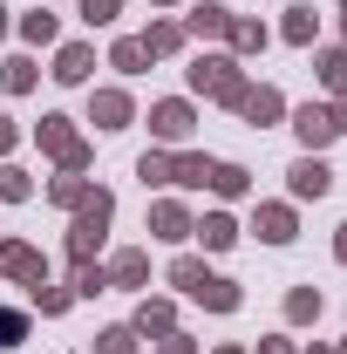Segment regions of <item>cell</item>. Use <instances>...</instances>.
<instances>
[{"label":"cell","instance_id":"7bdbcfd3","mask_svg":"<svg viewBox=\"0 0 347 354\" xmlns=\"http://www.w3.org/2000/svg\"><path fill=\"white\" fill-rule=\"evenodd\" d=\"M341 35H347V21H341Z\"/></svg>","mask_w":347,"mask_h":354},{"label":"cell","instance_id":"b9f144b4","mask_svg":"<svg viewBox=\"0 0 347 354\" xmlns=\"http://www.w3.org/2000/svg\"><path fill=\"white\" fill-rule=\"evenodd\" d=\"M218 354H238V348H218Z\"/></svg>","mask_w":347,"mask_h":354},{"label":"cell","instance_id":"603a6c76","mask_svg":"<svg viewBox=\"0 0 347 354\" xmlns=\"http://www.w3.org/2000/svg\"><path fill=\"white\" fill-rule=\"evenodd\" d=\"M286 320H320V293L313 286H293L286 293Z\"/></svg>","mask_w":347,"mask_h":354},{"label":"cell","instance_id":"7c38bea8","mask_svg":"<svg viewBox=\"0 0 347 354\" xmlns=\"http://www.w3.org/2000/svg\"><path fill=\"white\" fill-rule=\"evenodd\" d=\"M88 68H95V55H88L82 41H75V48H62V55H55V82H88Z\"/></svg>","mask_w":347,"mask_h":354},{"label":"cell","instance_id":"4dcf8cb0","mask_svg":"<svg viewBox=\"0 0 347 354\" xmlns=\"http://www.w3.org/2000/svg\"><path fill=\"white\" fill-rule=\"evenodd\" d=\"M116 7H123V0H82V21H88V28H109Z\"/></svg>","mask_w":347,"mask_h":354},{"label":"cell","instance_id":"52a82bcc","mask_svg":"<svg viewBox=\"0 0 347 354\" xmlns=\"http://www.w3.org/2000/svg\"><path fill=\"white\" fill-rule=\"evenodd\" d=\"M88 123H95V130H123V123H130V95H123V88H102V95L88 102Z\"/></svg>","mask_w":347,"mask_h":354},{"label":"cell","instance_id":"ac0fdd59","mask_svg":"<svg viewBox=\"0 0 347 354\" xmlns=\"http://www.w3.org/2000/svg\"><path fill=\"white\" fill-rule=\"evenodd\" d=\"M205 184H212L218 198H245V171H238V164H212V177H205Z\"/></svg>","mask_w":347,"mask_h":354},{"label":"cell","instance_id":"60d3db41","mask_svg":"<svg viewBox=\"0 0 347 354\" xmlns=\"http://www.w3.org/2000/svg\"><path fill=\"white\" fill-rule=\"evenodd\" d=\"M0 35H7V7H0Z\"/></svg>","mask_w":347,"mask_h":354},{"label":"cell","instance_id":"30bf717a","mask_svg":"<svg viewBox=\"0 0 347 354\" xmlns=\"http://www.w3.org/2000/svg\"><path fill=\"white\" fill-rule=\"evenodd\" d=\"M259 239L265 245H286L293 239V205H259Z\"/></svg>","mask_w":347,"mask_h":354},{"label":"cell","instance_id":"7402d4cb","mask_svg":"<svg viewBox=\"0 0 347 354\" xmlns=\"http://www.w3.org/2000/svg\"><path fill=\"white\" fill-rule=\"evenodd\" d=\"M225 35H232V48H238V55L265 48V28H259V21H238V14H232V28H225Z\"/></svg>","mask_w":347,"mask_h":354},{"label":"cell","instance_id":"d6986e66","mask_svg":"<svg viewBox=\"0 0 347 354\" xmlns=\"http://www.w3.org/2000/svg\"><path fill=\"white\" fill-rule=\"evenodd\" d=\"M198 239H205V245H212V252H225V245H232V239H238V225L225 218V212H212V218L198 225Z\"/></svg>","mask_w":347,"mask_h":354},{"label":"cell","instance_id":"6da1fadb","mask_svg":"<svg viewBox=\"0 0 347 354\" xmlns=\"http://www.w3.org/2000/svg\"><path fill=\"white\" fill-rule=\"evenodd\" d=\"M109 218H116V198H109V191H88V205L75 212V232H68V259H75V266L95 259V245H102Z\"/></svg>","mask_w":347,"mask_h":354},{"label":"cell","instance_id":"e0dca14e","mask_svg":"<svg viewBox=\"0 0 347 354\" xmlns=\"http://www.w3.org/2000/svg\"><path fill=\"white\" fill-rule=\"evenodd\" d=\"M313 35H320V14H313V7H293V14H286V41L306 48Z\"/></svg>","mask_w":347,"mask_h":354},{"label":"cell","instance_id":"484cf974","mask_svg":"<svg viewBox=\"0 0 347 354\" xmlns=\"http://www.w3.org/2000/svg\"><path fill=\"white\" fill-rule=\"evenodd\" d=\"M205 279H212V272H205V259H177V266H171V286H184V293H198Z\"/></svg>","mask_w":347,"mask_h":354},{"label":"cell","instance_id":"d6a6232c","mask_svg":"<svg viewBox=\"0 0 347 354\" xmlns=\"http://www.w3.org/2000/svg\"><path fill=\"white\" fill-rule=\"evenodd\" d=\"M68 300H75L68 286H48V293H41V286H35V307H41V313H62V307H68Z\"/></svg>","mask_w":347,"mask_h":354},{"label":"cell","instance_id":"2e32d148","mask_svg":"<svg viewBox=\"0 0 347 354\" xmlns=\"http://www.w3.org/2000/svg\"><path fill=\"white\" fill-rule=\"evenodd\" d=\"M184 28H191V35H225V28H232V7H218V0H212V7H198Z\"/></svg>","mask_w":347,"mask_h":354},{"label":"cell","instance_id":"ab89813d","mask_svg":"<svg viewBox=\"0 0 347 354\" xmlns=\"http://www.w3.org/2000/svg\"><path fill=\"white\" fill-rule=\"evenodd\" d=\"M259 354H293V348H286V341H265V348Z\"/></svg>","mask_w":347,"mask_h":354},{"label":"cell","instance_id":"ffe728a7","mask_svg":"<svg viewBox=\"0 0 347 354\" xmlns=\"http://www.w3.org/2000/svg\"><path fill=\"white\" fill-rule=\"evenodd\" d=\"M48 198H55V205H75V212H82V205H88V184L68 171V177H55V184H48Z\"/></svg>","mask_w":347,"mask_h":354},{"label":"cell","instance_id":"8992f818","mask_svg":"<svg viewBox=\"0 0 347 354\" xmlns=\"http://www.w3.org/2000/svg\"><path fill=\"white\" fill-rule=\"evenodd\" d=\"M0 272H14V279H35V286H41V252H35V245H21V239H7V245H0Z\"/></svg>","mask_w":347,"mask_h":354},{"label":"cell","instance_id":"d590c367","mask_svg":"<svg viewBox=\"0 0 347 354\" xmlns=\"http://www.w3.org/2000/svg\"><path fill=\"white\" fill-rule=\"evenodd\" d=\"M157 354H198V348H191L184 334H164V348H157Z\"/></svg>","mask_w":347,"mask_h":354},{"label":"cell","instance_id":"5b68a950","mask_svg":"<svg viewBox=\"0 0 347 354\" xmlns=\"http://www.w3.org/2000/svg\"><path fill=\"white\" fill-rule=\"evenodd\" d=\"M293 130H300V143L306 150H320V143H334V116H327V109H320V102H306V109H293Z\"/></svg>","mask_w":347,"mask_h":354},{"label":"cell","instance_id":"3957f363","mask_svg":"<svg viewBox=\"0 0 347 354\" xmlns=\"http://www.w3.org/2000/svg\"><path fill=\"white\" fill-rule=\"evenodd\" d=\"M41 150L62 157V171H82V164H88V143L68 130V116H41Z\"/></svg>","mask_w":347,"mask_h":354},{"label":"cell","instance_id":"f6af8a7d","mask_svg":"<svg viewBox=\"0 0 347 354\" xmlns=\"http://www.w3.org/2000/svg\"><path fill=\"white\" fill-rule=\"evenodd\" d=\"M164 7H171V0H164Z\"/></svg>","mask_w":347,"mask_h":354},{"label":"cell","instance_id":"f35d334b","mask_svg":"<svg viewBox=\"0 0 347 354\" xmlns=\"http://www.w3.org/2000/svg\"><path fill=\"white\" fill-rule=\"evenodd\" d=\"M334 259H341V266H347V225H341V239H334Z\"/></svg>","mask_w":347,"mask_h":354},{"label":"cell","instance_id":"9c48e42d","mask_svg":"<svg viewBox=\"0 0 347 354\" xmlns=\"http://www.w3.org/2000/svg\"><path fill=\"white\" fill-rule=\"evenodd\" d=\"M150 239H191V218H184V205H150Z\"/></svg>","mask_w":347,"mask_h":354},{"label":"cell","instance_id":"ee69618b","mask_svg":"<svg viewBox=\"0 0 347 354\" xmlns=\"http://www.w3.org/2000/svg\"><path fill=\"white\" fill-rule=\"evenodd\" d=\"M313 354H327V348H313Z\"/></svg>","mask_w":347,"mask_h":354},{"label":"cell","instance_id":"ba28073f","mask_svg":"<svg viewBox=\"0 0 347 354\" xmlns=\"http://www.w3.org/2000/svg\"><path fill=\"white\" fill-rule=\"evenodd\" d=\"M286 177H293V198H327V184H334V171H327L320 157H300Z\"/></svg>","mask_w":347,"mask_h":354},{"label":"cell","instance_id":"44dd1931","mask_svg":"<svg viewBox=\"0 0 347 354\" xmlns=\"http://www.w3.org/2000/svg\"><path fill=\"white\" fill-rule=\"evenodd\" d=\"M171 320H177V313L164 307V300H143V313H136V334H171Z\"/></svg>","mask_w":347,"mask_h":354},{"label":"cell","instance_id":"277c9868","mask_svg":"<svg viewBox=\"0 0 347 354\" xmlns=\"http://www.w3.org/2000/svg\"><path fill=\"white\" fill-rule=\"evenodd\" d=\"M191 123H198V116H191V102H157V109H150V130L164 136V143H184Z\"/></svg>","mask_w":347,"mask_h":354},{"label":"cell","instance_id":"d4e9b609","mask_svg":"<svg viewBox=\"0 0 347 354\" xmlns=\"http://www.w3.org/2000/svg\"><path fill=\"white\" fill-rule=\"evenodd\" d=\"M136 177H143V184H171V150H143Z\"/></svg>","mask_w":347,"mask_h":354},{"label":"cell","instance_id":"9a60e30c","mask_svg":"<svg viewBox=\"0 0 347 354\" xmlns=\"http://www.w3.org/2000/svg\"><path fill=\"white\" fill-rule=\"evenodd\" d=\"M191 300H205L212 313H232V307H238V286H232V279H205V286H198Z\"/></svg>","mask_w":347,"mask_h":354},{"label":"cell","instance_id":"83f0119b","mask_svg":"<svg viewBox=\"0 0 347 354\" xmlns=\"http://www.w3.org/2000/svg\"><path fill=\"white\" fill-rule=\"evenodd\" d=\"M320 82H327V88H347V48H327V55H320Z\"/></svg>","mask_w":347,"mask_h":354},{"label":"cell","instance_id":"4fadbf2b","mask_svg":"<svg viewBox=\"0 0 347 354\" xmlns=\"http://www.w3.org/2000/svg\"><path fill=\"white\" fill-rule=\"evenodd\" d=\"M150 279V259L143 252H116V266H109V286H143Z\"/></svg>","mask_w":347,"mask_h":354},{"label":"cell","instance_id":"7a4b0ae2","mask_svg":"<svg viewBox=\"0 0 347 354\" xmlns=\"http://www.w3.org/2000/svg\"><path fill=\"white\" fill-rule=\"evenodd\" d=\"M191 88H198V95H218V102H232V109H238L245 75H238V62H232V55H198V62H191Z\"/></svg>","mask_w":347,"mask_h":354},{"label":"cell","instance_id":"836d02e7","mask_svg":"<svg viewBox=\"0 0 347 354\" xmlns=\"http://www.w3.org/2000/svg\"><path fill=\"white\" fill-rule=\"evenodd\" d=\"M136 348V327H109L102 334V354H130Z\"/></svg>","mask_w":347,"mask_h":354},{"label":"cell","instance_id":"f546056e","mask_svg":"<svg viewBox=\"0 0 347 354\" xmlns=\"http://www.w3.org/2000/svg\"><path fill=\"white\" fill-rule=\"evenodd\" d=\"M21 35H28L35 48H48V41H55V14H28V21H21Z\"/></svg>","mask_w":347,"mask_h":354},{"label":"cell","instance_id":"cb8c5ba5","mask_svg":"<svg viewBox=\"0 0 347 354\" xmlns=\"http://www.w3.org/2000/svg\"><path fill=\"white\" fill-rule=\"evenodd\" d=\"M0 82L14 88V95H28V88H35V62H28V55H14V62L0 68Z\"/></svg>","mask_w":347,"mask_h":354},{"label":"cell","instance_id":"5bb4252c","mask_svg":"<svg viewBox=\"0 0 347 354\" xmlns=\"http://www.w3.org/2000/svg\"><path fill=\"white\" fill-rule=\"evenodd\" d=\"M136 41L150 48V55H177V48H184V28H177V21H150V35H136Z\"/></svg>","mask_w":347,"mask_h":354},{"label":"cell","instance_id":"74e56055","mask_svg":"<svg viewBox=\"0 0 347 354\" xmlns=\"http://www.w3.org/2000/svg\"><path fill=\"white\" fill-rule=\"evenodd\" d=\"M7 150H14V123L0 116V157H7Z\"/></svg>","mask_w":347,"mask_h":354},{"label":"cell","instance_id":"f1b7e54d","mask_svg":"<svg viewBox=\"0 0 347 354\" xmlns=\"http://www.w3.org/2000/svg\"><path fill=\"white\" fill-rule=\"evenodd\" d=\"M21 341H28V313L0 307V348H21Z\"/></svg>","mask_w":347,"mask_h":354},{"label":"cell","instance_id":"e575fe53","mask_svg":"<svg viewBox=\"0 0 347 354\" xmlns=\"http://www.w3.org/2000/svg\"><path fill=\"white\" fill-rule=\"evenodd\" d=\"M102 286H109V272H102V266H82V272H75V293H102Z\"/></svg>","mask_w":347,"mask_h":354},{"label":"cell","instance_id":"8fae6325","mask_svg":"<svg viewBox=\"0 0 347 354\" xmlns=\"http://www.w3.org/2000/svg\"><path fill=\"white\" fill-rule=\"evenodd\" d=\"M238 109H245V123H272L286 102H279V88H245V95H238Z\"/></svg>","mask_w":347,"mask_h":354},{"label":"cell","instance_id":"8d00e7d4","mask_svg":"<svg viewBox=\"0 0 347 354\" xmlns=\"http://www.w3.org/2000/svg\"><path fill=\"white\" fill-rule=\"evenodd\" d=\"M327 116H334V130H347V88H341V102H334Z\"/></svg>","mask_w":347,"mask_h":354},{"label":"cell","instance_id":"1f68e13d","mask_svg":"<svg viewBox=\"0 0 347 354\" xmlns=\"http://www.w3.org/2000/svg\"><path fill=\"white\" fill-rule=\"evenodd\" d=\"M35 184H28V171H14V164H0V198H28Z\"/></svg>","mask_w":347,"mask_h":354},{"label":"cell","instance_id":"4316f807","mask_svg":"<svg viewBox=\"0 0 347 354\" xmlns=\"http://www.w3.org/2000/svg\"><path fill=\"white\" fill-rule=\"evenodd\" d=\"M109 62H116L123 75H143V62H150V48H143V41H116V55H109Z\"/></svg>","mask_w":347,"mask_h":354}]
</instances>
